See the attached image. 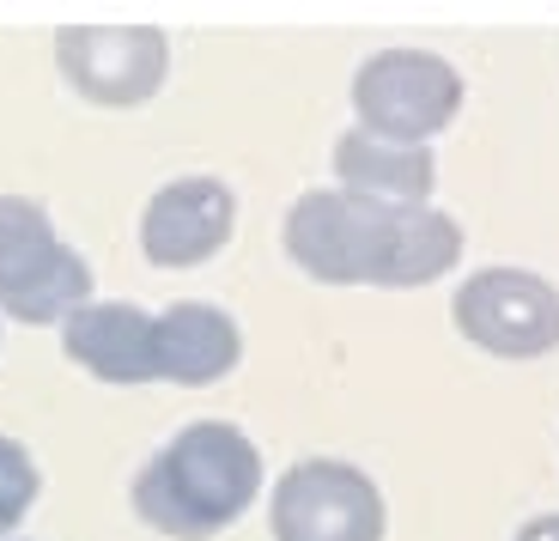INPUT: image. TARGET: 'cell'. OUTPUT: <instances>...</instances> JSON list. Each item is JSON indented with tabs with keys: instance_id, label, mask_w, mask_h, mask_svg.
Here are the masks:
<instances>
[{
	"instance_id": "6",
	"label": "cell",
	"mask_w": 559,
	"mask_h": 541,
	"mask_svg": "<svg viewBox=\"0 0 559 541\" xmlns=\"http://www.w3.org/2000/svg\"><path fill=\"white\" fill-rule=\"evenodd\" d=\"M450 322L492 360H542L559 348V286L530 268H475L450 298Z\"/></svg>"
},
{
	"instance_id": "4",
	"label": "cell",
	"mask_w": 559,
	"mask_h": 541,
	"mask_svg": "<svg viewBox=\"0 0 559 541\" xmlns=\"http://www.w3.org/2000/svg\"><path fill=\"white\" fill-rule=\"evenodd\" d=\"M462 73L432 49H378L353 73V116L365 134L395 140V146H432L462 116Z\"/></svg>"
},
{
	"instance_id": "8",
	"label": "cell",
	"mask_w": 559,
	"mask_h": 541,
	"mask_svg": "<svg viewBox=\"0 0 559 541\" xmlns=\"http://www.w3.org/2000/svg\"><path fill=\"white\" fill-rule=\"evenodd\" d=\"M238 232V195L219 177H177L140 208V256L153 268H201Z\"/></svg>"
},
{
	"instance_id": "9",
	"label": "cell",
	"mask_w": 559,
	"mask_h": 541,
	"mask_svg": "<svg viewBox=\"0 0 559 541\" xmlns=\"http://www.w3.org/2000/svg\"><path fill=\"white\" fill-rule=\"evenodd\" d=\"M61 353L98 377V384H165V329L153 310L110 298L85 305L61 322Z\"/></svg>"
},
{
	"instance_id": "14",
	"label": "cell",
	"mask_w": 559,
	"mask_h": 541,
	"mask_svg": "<svg viewBox=\"0 0 559 541\" xmlns=\"http://www.w3.org/2000/svg\"><path fill=\"white\" fill-rule=\"evenodd\" d=\"M7 541H13V536H7Z\"/></svg>"
},
{
	"instance_id": "11",
	"label": "cell",
	"mask_w": 559,
	"mask_h": 541,
	"mask_svg": "<svg viewBox=\"0 0 559 541\" xmlns=\"http://www.w3.org/2000/svg\"><path fill=\"white\" fill-rule=\"evenodd\" d=\"M335 177L353 195L426 208V195L438 189V158H432V146H395V140H378V134H365V128H353V134L335 140Z\"/></svg>"
},
{
	"instance_id": "1",
	"label": "cell",
	"mask_w": 559,
	"mask_h": 541,
	"mask_svg": "<svg viewBox=\"0 0 559 541\" xmlns=\"http://www.w3.org/2000/svg\"><path fill=\"white\" fill-rule=\"evenodd\" d=\"M280 244L322 286H432L462 262V225L438 208L414 201H378L353 189H310L298 195Z\"/></svg>"
},
{
	"instance_id": "2",
	"label": "cell",
	"mask_w": 559,
	"mask_h": 541,
	"mask_svg": "<svg viewBox=\"0 0 559 541\" xmlns=\"http://www.w3.org/2000/svg\"><path fill=\"white\" fill-rule=\"evenodd\" d=\"M262 493V450L231 420H195L134 474V517L170 541H213Z\"/></svg>"
},
{
	"instance_id": "12",
	"label": "cell",
	"mask_w": 559,
	"mask_h": 541,
	"mask_svg": "<svg viewBox=\"0 0 559 541\" xmlns=\"http://www.w3.org/2000/svg\"><path fill=\"white\" fill-rule=\"evenodd\" d=\"M37 493H43L37 457H31L19 438H0V541L25 524V511L37 505Z\"/></svg>"
},
{
	"instance_id": "5",
	"label": "cell",
	"mask_w": 559,
	"mask_h": 541,
	"mask_svg": "<svg viewBox=\"0 0 559 541\" xmlns=\"http://www.w3.org/2000/svg\"><path fill=\"white\" fill-rule=\"evenodd\" d=\"M267 529L274 541H383L390 511L365 469L341 457H305L274 481Z\"/></svg>"
},
{
	"instance_id": "3",
	"label": "cell",
	"mask_w": 559,
	"mask_h": 541,
	"mask_svg": "<svg viewBox=\"0 0 559 541\" xmlns=\"http://www.w3.org/2000/svg\"><path fill=\"white\" fill-rule=\"evenodd\" d=\"M92 262L61 244L56 220L31 195H0V310L19 322H68L92 305Z\"/></svg>"
},
{
	"instance_id": "13",
	"label": "cell",
	"mask_w": 559,
	"mask_h": 541,
	"mask_svg": "<svg viewBox=\"0 0 559 541\" xmlns=\"http://www.w3.org/2000/svg\"><path fill=\"white\" fill-rule=\"evenodd\" d=\"M511 541H559V517H530Z\"/></svg>"
},
{
	"instance_id": "10",
	"label": "cell",
	"mask_w": 559,
	"mask_h": 541,
	"mask_svg": "<svg viewBox=\"0 0 559 541\" xmlns=\"http://www.w3.org/2000/svg\"><path fill=\"white\" fill-rule=\"evenodd\" d=\"M158 329H165V384L207 389L231 377L243 360L238 317L207 298H177L170 310H158Z\"/></svg>"
},
{
	"instance_id": "7",
	"label": "cell",
	"mask_w": 559,
	"mask_h": 541,
	"mask_svg": "<svg viewBox=\"0 0 559 541\" xmlns=\"http://www.w3.org/2000/svg\"><path fill=\"white\" fill-rule=\"evenodd\" d=\"M56 68L85 104L134 110L170 73V37L158 25H68L56 31Z\"/></svg>"
}]
</instances>
